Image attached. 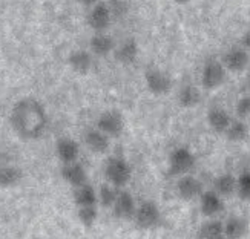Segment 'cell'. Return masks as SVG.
<instances>
[{
  "mask_svg": "<svg viewBox=\"0 0 250 239\" xmlns=\"http://www.w3.org/2000/svg\"><path fill=\"white\" fill-rule=\"evenodd\" d=\"M238 187V178H235L232 173H223L215 181V189L218 195L223 197H230L232 193L236 192Z\"/></svg>",
  "mask_w": 250,
  "mask_h": 239,
  "instance_id": "cell-24",
  "label": "cell"
},
{
  "mask_svg": "<svg viewBox=\"0 0 250 239\" xmlns=\"http://www.w3.org/2000/svg\"><path fill=\"white\" fill-rule=\"evenodd\" d=\"M56 154L63 164H72V162H77V159H79L80 146L75 139L63 137L57 141Z\"/></svg>",
  "mask_w": 250,
  "mask_h": 239,
  "instance_id": "cell-11",
  "label": "cell"
},
{
  "mask_svg": "<svg viewBox=\"0 0 250 239\" xmlns=\"http://www.w3.org/2000/svg\"><path fill=\"white\" fill-rule=\"evenodd\" d=\"M23 178V172L16 166H2L0 167V187L11 189L16 187Z\"/></svg>",
  "mask_w": 250,
  "mask_h": 239,
  "instance_id": "cell-23",
  "label": "cell"
},
{
  "mask_svg": "<svg viewBox=\"0 0 250 239\" xmlns=\"http://www.w3.org/2000/svg\"><path fill=\"white\" fill-rule=\"evenodd\" d=\"M224 209V202L221 195H218L216 192L208 190L201 195L200 198V210L204 216L208 218H215L216 215H220Z\"/></svg>",
  "mask_w": 250,
  "mask_h": 239,
  "instance_id": "cell-12",
  "label": "cell"
},
{
  "mask_svg": "<svg viewBox=\"0 0 250 239\" xmlns=\"http://www.w3.org/2000/svg\"><path fill=\"white\" fill-rule=\"evenodd\" d=\"M134 222L141 230H150L161 222V212L158 204L154 201H143L135 212Z\"/></svg>",
  "mask_w": 250,
  "mask_h": 239,
  "instance_id": "cell-4",
  "label": "cell"
},
{
  "mask_svg": "<svg viewBox=\"0 0 250 239\" xmlns=\"http://www.w3.org/2000/svg\"><path fill=\"white\" fill-rule=\"evenodd\" d=\"M145 80L149 92L154 95L167 94L172 89V80L169 75L158 68H149L145 74Z\"/></svg>",
  "mask_w": 250,
  "mask_h": 239,
  "instance_id": "cell-7",
  "label": "cell"
},
{
  "mask_svg": "<svg viewBox=\"0 0 250 239\" xmlns=\"http://www.w3.org/2000/svg\"><path fill=\"white\" fill-rule=\"evenodd\" d=\"M84 144L95 154H104L109 149V137L104 135L99 129H89L84 134Z\"/></svg>",
  "mask_w": 250,
  "mask_h": 239,
  "instance_id": "cell-16",
  "label": "cell"
},
{
  "mask_svg": "<svg viewBox=\"0 0 250 239\" xmlns=\"http://www.w3.org/2000/svg\"><path fill=\"white\" fill-rule=\"evenodd\" d=\"M115 59L123 63V64H130L134 63L137 56H138V45L134 39H129V40H125L120 46L115 49Z\"/></svg>",
  "mask_w": 250,
  "mask_h": 239,
  "instance_id": "cell-21",
  "label": "cell"
},
{
  "mask_svg": "<svg viewBox=\"0 0 250 239\" xmlns=\"http://www.w3.org/2000/svg\"><path fill=\"white\" fill-rule=\"evenodd\" d=\"M208 123L210 126V129H213L215 132L218 134H226L227 129H229L232 118L227 114L223 107L220 106H212L209 112H208Z\"/></svg>",
  "mask_w": 250,
  "mask_h": 239,
  "instance_id": "cell-15",
  "label": "cell"
},
{
  "mask_svg": "<svg viewBox=\"0 0 250 239\" xmlns=\"http://www.w3.org/2000/svg\"><path fill=\"white\" fill-rule=\"evenodd\" d=\"M118 193H120L118 187L112 186V184H109V182L103 184L99 190V202L107 209H112L117 198H118Z\"/></svg>",
  "mask_w": 250,
  "mask_h": 239,
  "instance_id": "cell-27",
  "label": "cell"
},
{
  "mask_svg": "<svg viewBox=\"0 0 250 239\" xmlns=\"http://www.w3.org/2000/svg\"><path fill=\"white\" fill-rule=\"evenodd\" d=\"M97 129L107 137H120L125 130V118L117 111H104L97 118Z\"/></svg>",
  "mask_w": 250,
  "mask_h": 239,
  "instance_id": "cell-6",
  "label": "cell"
},
{
  "mask_svg": "<svg viewBox=\"0 0 250 239\" xmlns=\"http://www.w3.org/2000/svg\"><path fill=\"white\" fill-rule=\"evenodd\" d=\"M104 175H106L107 182L120 189L130 181V177H132V169H130L129 162L125 158L112 157L106 161Z\"/></svg>",
  "mask_w": 250,
  "mask_h": 239,
  "instance_id": "cell-2",
  "label": "cell"
},
{
  "mask_svg": "<svg viewBox=\"0 0 250 239\" xmlns=\"http://www.w3.org/2000/svg\"><path fill=\"white\" fill-rule=\"evenodd\" d=\"M244 45L247 49H250V31L246 32V36H244Z\"/></svg>",
  "mask_w": 250,
  "mask_h": 239,
  "instance_id": "cell-32",
  "label": "cell"
},
{
  "mask_svg": "<svg viewBox=\"0 0 250 239\" xmlns=\"http://www.w3.org/2000/svg\"><path fill=\"white\" fill-rule=\"evenodd\" d=\"M72 197L77 207H89V205H97V202H99V193L95 192L89 182L74 189Z\"/></svg>",
  "mask_w": 250,
  "mask_h": 239,
  "instance_id": "cell-18",
  "label": "cell"
},
{
  "mask_svg": "<svg viewBox=\"0 0 250 239\" xmlns=\"http://www.w3.org/2000/svg\"><path fill=\"white\" fill-rule=\"evenodd\" d=\"M247 89L250 91V74L247 75Z\"/></svg>",
  "mask_w": 250,
  "mask_h": 239,
  "instance_id": "cell-34",
  "label": "cell"
},
{
  "mask_svg": "<svg viewBox=\"0 0 250 239\" xmlns=\"http://www.w3.org/2000/svg\"><path fill=\"white\" fill-rule=\"evenodd\" d=\"M177 193L181 199L192 201V199L201 198V195L204 193V189H203V184L198 178H195L192 175H184L177 182Z\"/></svg>",
  "mask_w": 250,
  "mask_h": 239,
  "instance_id": "cell-8",
  "label": "cell"
},
{
  "mask_svg": "<svg viewBox=\"0 0 250 239\" xmlns=\"http://www.w3.org/2000/svg\"><path fill=\"white\" fill-rule=\"evenodd\" d=\"M111 9L106 3H97L92 11L88 16V23L89 26L97 31V32H103L111 23Z\"/></svg>",
  "mask_w": 250,
  "mask_h": 239,
  "instance_id": "cell-14",
  "label": "cell"
},
{
  "mask_svg": "<svg viewBox=\"0 0 250 239\" xmlns=\"http://www.w3.org/2000/svg\"><path fill=\"white\" fill-rule=\"evenodd\" d=\"M249 232V221L243 216H230L224 222L226 239H243Z\"/></svg>",
  "mask_w": 250,
  "mask_h": 239,
  "instance_id": "cell-17",
  "label": "cell"
},
{
  "mask_svg": "<svg viewBox=\"0 0 250 239\" xmlns=\"http://www.w3.org/2000/svg\"><path fill=\"white\" fill-rule=\"evenodd\" d=\"M9 121L21 138L36 139L40 138L46 130L48 115L39 100L23 99L14 104Z\"/></svg>",
  "mask_w": 250,
  "mask_h": 239,
  "instance_id": "cell-1",
  "label": "cell"
},
{
  "mask_svg": "<svg viewBox=\"0 0 250 239\" xmlns=\"http://www.w3.org/2000/svg\"><path fill=\"white\" fill-rule=\"evenodd\" d=\"M195 158L193 152L188 147H177L172 150V154L169 155V172L170 175H189V170L195 167Z\"/></svg>",
  "mask_w": 250,
  "mask_h": 239,
  "instance_id": "cell-3",
  "label": "cell"
},
{
  "mask_svg": "<svg viewBox=\"0 0 250 239\" xmlns=\"http://www.w3.org/2000/svg\"><path fill=\"white\" fill-rule=\"evenodd\" d=\"M79 3L84 5V6H91V5H97V0H77Z\"/></svg>",
  "mask_w": 250,
  "mask_h": 239,
  "instance_id": "cell-31",
  "label": "cell"
},
{
  "mask_svg": "<svg viewBox=\"0 0 250 239\" xmlns=\"http://www.w3.org/2000/svg\"><path fill=\"white\" fill-rule=\"evenodd\" d=\"M178 103L183 107H195L200 103V91L197 86L193 84H186L183 86L180 94H178Z\"/></svg>",
  "mask_w": 250,
  "mask_h": 239,
  "instance_id": "cell-25",
  "label": "cell"
},
{
  "mask_svg": "<svg viewBox=\"0 0 250 239\" xmlns=\"http://www.w3.org/2000/svg\"><path fill=\"white\" fill-rule=\"evenodd\" d=\"M62 178L66 181L69 186L77 189L80 186L88 184V173H86L84 167L80 162H72V164H63L62 170Z\"/></svg>",
  "mask_w": 250,
  "mask_h": 239,
  "instance_id": "cell-13",
  "label": "cell"
},
{
  "mask_svg": "<svg viewBox=\"0 0 250 239\" xmlns=\"http://www.w3.org/2000/svg\"><path fill=\"white\" fill-rule=\"evenodd\" d=\"M226 80V68L220 60H209L204 64L201 72V84L204 89H216Z\"/></svg>",
  "mask_w": 250,
  "mask_h": 239,
  "instance_id": "cell-5",
  "label": "cell"
},
{
  "mask_svg": "<svg viewBox=\"0 0 250 239\" xmlns=\"http://www.w3.org/2000/svg\"><path fill=\"white\" fill-rule=\"evenodd\" d=\"M226 137L230 141H235V143H240V141H244L249 137V126L244 120H235V121L230 123L229 129H227Z\"/></svg>",
  "mask_w": 250,
  "mask_h": 239,
  "instance_id": "cell-26",
  "label": "cell"
},
{
  "mask_svg": "<svg viewBox=\"0 0 250 239\" xmlns=\"http://www.w3.org/2000/svg\"><path fill=\"white\" fill-rule=\"evenodd\" d=\"M91 51L97 56H107L109 52L115 51V43L111 36L104 34V32H95L89 41Z\"/></svg>",
  "mask_w": 250,
  "mask_h": 239,
  "instance_id": "cell-20",
  "label": "cell"
},
{
  "mask_svg": "<svg viewBox=\"0 0 250 239\" xmlns=\"http://www.w3.org/2000/svg\"><path fill=\"white\" fill-rule=\"evenodd\" d=\"M250 59H249V52L244 48H232L229 49L223 57V64L227 71L230 72H241L247 68Z\"/></svg>",
  "mask_w": 250,
  "mask_h": 239,
  "instance_id": "cell-10",
  "label": "cell"
},
{
  "mask_svg": "<svg viewBox=\"0 0 250 239\" xmlns=\"http://www.w3.org/2000/svg\"><path fill=\"white\" fill-rule=\"evenodd\" d=\"M0 161H2V154H0Z\"/></svg>",
  "mask_w": 250,
  "mask_h": 239,
  "instance_id": "cell-35",
  "label": "cell"
},
{
  "mask_svg": "<svg viewBox=\"0 0 250 239\" xmlns=\"http://www.w3.org/2000/svg\"><path fill=\"white\" fill-rule=\"evenodd\" d=\"M77 218L82 225L84 227H92L99 218V210L97 205H89V207H79L77 209Z\"/></svg>",
  "mask_w": 250,
  "mask_h": 239,
  "instance_id": "cell-28",
  "label": "cell"
},
{
  "mask_svg": "<svg viewBox=\"0 0 250 239\" xmlns=\"http://www.w3.org/2000/svg\"><path fill=\"white\" fill-rule=\"evenodd\" d=\"M137 207L138 205L135 204L132 193L127 190H120L118 198L112 207V213L118 219H134Z\"/></svg>",
  "mask_w": 250,
  "mask_h": 239,
  "instance_id": "cell-9",
  "label": "cell"
},
{
  "mask_svg": "<svg viewBox=\"0 0 250 239\" xmlns=\"http://www.w3.org/2000/svg\"><path fill=\"white\" fill-rule=\"evenodd\" d=\"M198 239H226L224 224L218 219L206 221L198 229Z\"/></svg>",
  "mask_w": 250,
  "mask_h": 239,
  "instance_id": "cell-22",
  "label": "cell"
},
{
  "mask_svg": "<svg viewBox=\"0 0 250 239\" xmlns=\"http://www.w3.org/2000/svg\"><path fill=\"white\" fill-rule=\"evenodd\" d=\"M68 61H69V66L79 74H88L89 69L92 68V57H91V54L84 49H77L71 52Z\"/></svg>",
  "mask_w": 250,
  "mask_h": 239,
  "instance_id": "cell-19",
  "label": "cell"
},
{
  "mask_svg": "<svg viewBox=\"0 0 250 239\" xmlns=\"http://www.w3.org/2000/svg\"><path fill=\"white\" fill-rule=\"evenodd\" d=\"M236 114L240 120H247L250 118V95L241 97L236 103Z\"/></svg>",
  "mask_w": 250,
  "mask_h": 239,
  "instance_id": "cell-30",
  "label": "cell"
},
{
  "mask_svg": "<svg viewBox=\"0 0 250 239\" xmlns=\"http://www.w3.org/2000/svg\"><path fill=\"white\" fill-rule=\"evenodd\" d=\"M236 193L241 199L250 201V172H243L238 177V187Z\"/></svg>",
  "mask_w": 250,
  "mask_h": 239,
  "instance_id": "cell-29",
  "label": "cell"
},
{
  "mask_svg": "<svg viewBox=\"0 0 250 239\" xmlns=\"http://www.w3.org/2000/svg\"><path fill=\"white\" fill-rule=\"evenodd\" d=\"M177 3H188V2H192V0H175Z\"/></svg>",
  "mask_w": 250,
  "mask_h": 239,
  "instance_id": "cell-33",
  "label": "cell"
}]
</instances>
